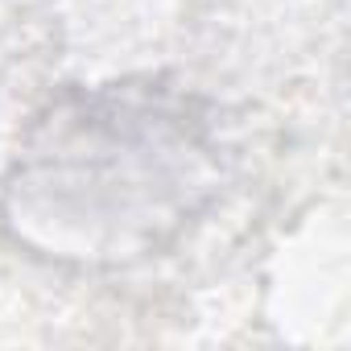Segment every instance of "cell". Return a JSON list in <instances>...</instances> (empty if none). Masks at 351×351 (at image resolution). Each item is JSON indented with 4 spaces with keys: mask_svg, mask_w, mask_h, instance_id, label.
<instances>
[{
    "mask_svg": "<svg viewBox=\"0 0 351 351\" xmlns=\"http://www.w3.org/2000/svg\"><path fill=\"white\" fill-rule=\"evenodd\" d=\"M219 191L199 104L153 79L62 95L5 182L13 240L62 265H132L173 244Z\"/></svg>",
    "mask_w": 351,
    "mask_h": 351,
    "instance_id": "6da1fadb",
    "label": "cell"
}]
</instances>
